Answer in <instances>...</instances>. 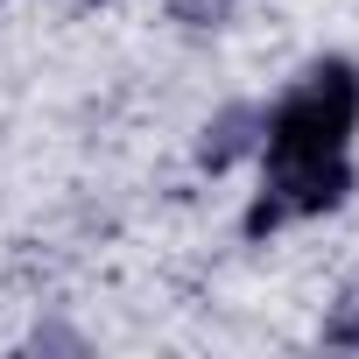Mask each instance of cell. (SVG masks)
<instances>
[{"label":"cell","instance_id":"1","mask_svg":"<svg viewBox=\"0 0 359 359\" xmlns=\"http://www.w3.org/2000/svg\"><path fill=\"white\" fill-rule=\"evenodd\" d=\"M359 127V71L317 64L275 113H268V162H331Z\"/></svg>","mask_w":359,"mask_h":359}]
</instances>
